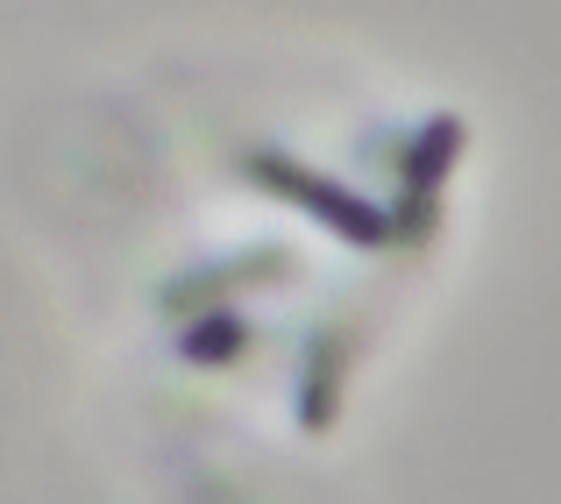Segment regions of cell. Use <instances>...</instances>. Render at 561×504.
I'll return each mask as SVG.
<instances>
[{"mask_svg": "<svg viewBox=\"0 0 561 504\" xmlns=\"http://www.w3.org/2000/svg\"><path fill=\"white\" fill-rule=\"evenodd\" d=\"M249 177H256V185H271V192H285V199H299L306 214L320 220V228L348 234V242H383V234H391L377 206H363L356 192H342V185H328V177H313L306 164H291V157H249Z\"/></svg>", "mask_w": 561, "mask_h": 504, "instance_id": "6da1fadb", "label": "cell"}, {"mask_svg": "<svg viewBox=\"0 0 561 504\" xmlns=\"http://www.w3.org/2000/svg\"><path fill=\"white\" fill-rule=\"evenodd\" d=\"M234 348H242V328H234V320H220V328H199V334L185 341V355H199V363H206V355H234Z\"/></svg>", "mask_w": 561, "mask_h": 504, "instance_id": "7a4b0ae2", "label": "cell"}]
</instances>
